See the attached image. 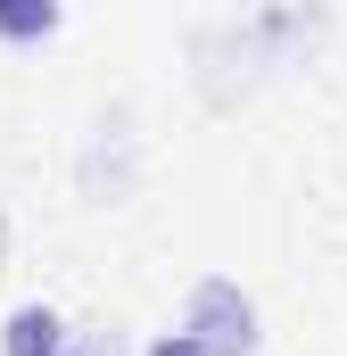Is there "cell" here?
<instances>
[{"label": "cell", "instance_id": "6da1fadb", "mask_svg": "<svg viewBox=\"0 0 347 356\" xmlns=\"http://www.w3.org/2000/svg\"><path fill=\"white\" fill-rule=\"evenodd\" d=\"M182 332L207 356H257V298L232 282V273H207L182 307Z\"/></svg>", "mask_w": 347, "mask_h": 356}, {"label": "cell", "instance_id": "7a4b0ae2", "mask_svg": "<svg viewBox=\"0 0 347 356\" xmlns=\"http://www.w3.org/2000/svg\"><path fill=\"white\" fill-rule=\"evenodd\" d=\"M58 340H67L58 307H17V315H8V332H0V348H8V356H50Z\"/></svg>", "mask_w": 347, "mask_h": 356}, {"label": "cell", "instance_id": "3957f363", "mask_svg": "<svg viewBox=\"0 0 347 356\" xmlns=\"http://www.w3.org/2000/svg\"><path fill=\"white\" fill-rule=\"evenodd\" d=\"M58 33V0H0V42H50Z\"/></svg>", "mask_w": 347, "mask_h": 356}, {"label": "cell", "instance_id": "277c9868", "mask_svg": "<svg viewBox=\"0 0 347 356\" xmlns=\"http://www.w3.org/2000/svg\"><path fill=\"white\" fill-rule=\"evenodd\" d=\"M50 356H116V340H108V332H67Z\"/></svg>", "mask_w": 347, "mask_h": 356}, {"label": "cell", "instance_id": "5b68a950", "mask_svg": "<svg viewBox=\"0 0 347 356\" xmlns=\"http://www.w3.org/2000/svg\"><path fill=\"white\" fill-rule=\"evenodd\" d=\"M149 356H207V348H198V340L174 323V332H158V340H149Z\"/></svg>", "mask_w": 347, "mask_h": 356}]
</instances>
